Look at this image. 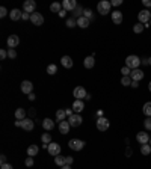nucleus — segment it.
Wrapping results in <instances>:
<instances>
[{
    "label": "nucleus",
    "mask_w": 151,
    "mask_h": 169,
    "mask_svg": "<svg viewBox=\"0 0 151 169\" xmlns=\"http://www.w3.org/2000/svg\"><path fill=\"white\" fill-rule=\"evenodd\" d=\"M110 5H112V6H119V5H122V0H112V2H110Z\"/></svg>",
    "instance_id": "obj_44"
},
{
    "label": "nucleus",
    "mask_w": 151,
    "mask_h": 169,
    "mask_svg": "<svg viewBox=\"0 0 151 169\" xmlns=\"http://www.w3.org/2000/svg\"><path fill=\"white\" fill-rule=\"evenodd\" d=\"M55 163L58 165L59 168H62V166H65V165H67V159H65V157H62V156H56V157H55Z\"/></svg>",
    "instance_id": "obj_27"
},
{
    "label": "nucleus",
    "mask_w": 151,
    "mask_h": 169,
    "mask_svg": "<svg viewBox=\"0 0 151 169\" xmlns=\"http://www.w3.org/2000/svg\"><path fill=\"white\" fill-rule=\"evenodd\" d=\"M126 156H127V157H130V156H132V150H130V148H127V151H126Z\"/></svg>",
    "instance_id": "obj_56"
},
{
    "label": "nucleus",
    "mask_w": 151,
    "mask_h": 169,
    "mask_svg": "<svg viewBox=\"0 0 151 169\" xmlns=\"http://www.w3.org/2000/svg\"><path fill=\"white\" fill-rule=\"evenodd\" d=\"M62 3H58V2H55V3H51L50 5V11L51 12H60L62 11Z\"/></svg>",
    "instance_id": "obj_30"
},
{
    "label": "nucleus",
    "mask_w": 151,
    "mask_h": 169,
    "mask_svg": "<svg viewBox=\"0 0 151 169\" xmlns=\"http://www.w3.org/2000/svg\"><path fill=\"white\" fill-rule=\"evenodd\" d=\"M130 86H132V88H133V89H136V88H139V82H132V84H130Z\"/></svg>",
    "instance_id": "obj_51"
},
{
    "label": "nucleus",
    "mask_w": 151,
    "mask_h": 169,
    "mask_svg": "<svg viewBox=\"0 0 151 169\" xmlns=\"http://www.w3.org/2000/svg\"><path fill=\"white\" fill-rule=\"evenodd\" d=\"M60 169H71V165H65V166H62Z\"/></svg>",
    "instance_id": "obj_58"
},
{
    "label": "nucleus",
    "mask_w": 151,
    "mask_h": 169,
    "mask_svg": "<svg viewBox=\"0 0 151 169\" xmlns=\"http://www.w3.org/2000/svg\"><path fill=\"white\" fill-rule=\"evenodd\" d=\"M121 74H122V77L130 76V74H132V69H130L128 67H122L121 68Z\"/></svg>",
    "instance_id": "obj_39"
},
{
    "label": "nucleus",
    "mask_w": 151,
    "mask_h": 169,
    "mask_svg": "<svg viewBox=\"0 0 151 169\" xmlns=\"http://www.w3.org/2000/svg\"><path fill=\"white\" fill-rule=\"evenodd\" d=\"M67 26H68V27H74V26H77V20H74V18H70V20H67Z\"/></svg>",
    "instance_id": "obj_41"
},
{
    "label": "nucleus",
    "mask_w": 151,
    "mask_h": 169,
    "mask_svg": "<svg viewBox=\"0 0 151 169\" xmlns=\"http://www.w3.org/2000/svg\"><path fill=\"white\" fill-rule=\"evenodd\" d=\"M143 127L147 131H151V116H147V119L143 121Z\"/></svg>",
    "instance_id": "obj_37"
},
{
    "label": "nucleus",
    "mask_w": 151,
    "mask_h": 169,
    "mask_svg": "<svg viewBox=\"0 0 151 169\" xmlns=\"http://www.w3.org/2000/svg\"><path fill=\"white\" fill-rule=\"evenodd\" d=\"M47 73H49L50 76H53V74H56V73H58V67H56L55 64H50V65L47 67Z\"/></svg>",
    "instance_id": "obj_34"
},
{
    "label": "nucleus",
    "mask_w": 151,
    "mask_h": 169,
    "mask_svg": "<svg viewBox=\"0 0 151 169\" xmlns=\"http://www.w3.org/2000/svg\"><path fill=\"white\" fill-rule=\"evenodd\" d=\"M148 144H150V145H151V137H150V142H148Z\"/></svg>",
    "instance_id": "obj_63"
},
{
    "label": "nucleus",
    "mask_w": 151,
    "mask_h": 169,
    "mask_svg": "<svg viewBox=\"0 0 151 169\" xmlns=\"http://www.w3.org/2000/svg\"><path fill=\"white\" fill-rule=\"evenodd\" d=\"M30 21H32V24H35V26H41V24H44V17H42L39 12H34V14L30 15Z\"/></svg>",
    "instance_id": "obj_11"
},
{
    "label": "nucleus",
    "mask_w": 151,
    "mask_h": 169,
    "mask_svg": "<svg viewBox=\"0 0 151 169\" xmlns=\"http://www.w3.org/2000/svg\"><path fill=\"white\" fill-rule=\"evenodd\" d=\"M15 118H17L18 121H23V119H26V110L23 109V107H20V109L15 110Z\"/></svg>",
    "instance_id": "obj_26"
},
{
    "label": "nucleus",
    "mask_w": 151,
    "mask_h": 169,
    "mask_svg": "<svg viewBox=\"0 0 151 169\" xmlns=\"http://www.w3.org/2000/svg\"><path fill=\"white\" fill-rule=\"evenodd\" d=\"M142 112H143L145 116H151V101H147L145 104H143Z\"/></svg>",
    "instance_id": "obj_29"
},
{
    "label": "nucleus",
    "mask_w": 151,
    "mask_h": 169,
    "mask_svg": "<svg viewBox=\"0 0 151 169\" xmlns=\"http://www.w3.org/2000/svg\"><path fill=\"white\" fill-rule=\"evenodd\" d=\"M83 65H85V68H88V69L94 68V65H95V59H94V56H88V58H85Z\"/></svg>",
    "instance_id": "obj_22"
},
{
    "label": "nucleus",
    "mask_w": 151,
    "mask_h": 169,
    "mask_svg": "<svg viewBox=\"0 0 151 169\" xmlns=\"http://www.w3.org/2000/svg\"><path fill=\"white\" fill-rule=\"evenodd\" d=\"M142 5L147 8H151V0H142Z\"/></svg>",
    "instance_id": "obj_48"
},
{
    "label": "nucleus",
    "mask_w": 151,
    "mask_h": 169,
    "mask_svg": "<svg viewBox=\"0 0 151 169\" xmlns=\"http://www.w3.org/2000/svg\"><path fill=\"white\" fill-rule=\"evenodd\" d=\"M38 151H39V148H38V145H30L29 148H27V156L29 157H35L36 154H38Z\"/></svg>",
    "instance_id": "obj_25"
},
{
    "label": "nucleus",
    "mask_w": 151,
    "mask_h": 169,
    "mask_svg": "<svg viewBox=\"0 0 151 169\" xmlns=\"http://www.w3.org/2000/svg\"><path fill=\"white\" fill-rule=\"evenodd\" d=\"M73 95L76 97V100H85L86 95H88V92H86V89H85L83 86H77V88H74Z\"/></svg>",
    "instance_id": "obj_6"
},
{
    "label": "nucleus",
    "mask_w": 151,
    "mask_h": 169,
    "mask_svg": "<svg viewBox=\"0 0 151 169\" xmlns=\"http://www.w3.org/2000/svg\"><path fill=\"white\" fill-rule=\"evenodd\" d=\"M110 8H112V5H110V2H107V0H101L100 3L97 5V11L100 12L101 15H106V14H109Z\"/></svg>",
    "instance_id": "obj_2"
},
{
    "label": "nucleus",
    "mask_w": 151,
    "mask_h": 169,
    "mask_svg": "<svg viewBox=\"0 0 151 169\" xmlns=\"http://www.w3.org/2000/svg\"><path fill=\"white\" fill-rule=\"evenodd\" d=\"M30 15H32V14H27V12H23V17H21V18H23V20L26 21V20H30Z\"/></svg>",
    "instance_id": "obj_49"
},
{
    "label": "nucleus",
    "mask_w": 151,
    "mask_h": 169,
    "mask_svg": "<svg viewBox=\"0 0 151 169\" xmlns=\"http://www.w3.org/2000/svg\"><path fill=\"white\" fill-rule=\"evenodd\" d=\"M0 169H14L12 168V165H9V163H5V165H2Z\"/></svg>",
    "instance_id": "obj_47"
},
{
    "label": "nucleus",
    "mask_w": 151,
    "mask_h": 169,
    "mask_svg": "<svg viewBox=\"0 0 151 169\" xmlns=\"http://www.w3.org/2000/svg\"><path fill=\"white\" fill-rule=\"evenodd\" d=\"M148 62H150V65H151V58H148Z\"/></svg>",
    "instance_id": "obj_61"
},
{
    "label": "nucleus",
    "mask_w": 151,
    "mask_h": 169,
    "mask_svg": "<svg viewBox=\"0 0 151 169\" xmlns=\"http://www.w3.org/2000/svg\"><path fill=\"white\" fill-rule=\"evenodd\" d=\"M83 11H85L83 8H80V6H77V8L74 9V15H76V17H77V18L83 17Z\"/></svg>",
    "instance_id": "obj_38"
},
{
    "label": "nucleus",
    "mask_w": 151,
    "mask_h": 169,
    "mask_svg": "<svg viewBox=\"0 0 151 169\" xmlns=\"http://www.w3.org/2000/svg\"><path fill=\"white\" fill-rule=\"evenodd\" d=\"M143 29H145V26H143L142 23H138V24L133 26V32H134V33H142Z\"/></svg>",
    "instance_id": "obj_33"
},
{
    "label": "nucleus",
    "mask_w": 151,
    "mask_h": 169,
    "mask_svg": "<svg viewBox=\"0 0 151 169\" xmlns=\"http://www.w3.org/2000/svg\"><path fill=\"white\" fill-rule=\"evenodd\" d=\"M141 64H142V65H150V62H148V59H147V58L141 59Z\"/></svg>",
    "instance_id": "obj_52"
},
{
    "label": "nucleus",
    "mask_w": 151,
    "mask_h": 169,
    "mask_svg": "<svg viewBox=\"0 0 151 169\" xmlns=\"http://www.w3.org/2000/svg\"><path fill=\"white\" fill-rule=\"evenodd\" d=\"M34 127H35V121L34 119H23L21 121V128L23 130H26V131H32L34 130Z\"/></svg>",
    "instance_id": "obj_13"
},
{
    "label": "nucleus",
    "mask_w": 151,
    "mask_h": 169,
    "mask_svg": "<svg viewBox=\"0 0 151 169\" xmlns=\"http://www.w3.org/2000/svg\"><path fill=\"white\" fill-rule=\"evenodd\" d=\"M34 91V83L32 82H29V80H24V82H21V92L23 94H32Z\"/></svg>",
    "instance_id": "obj_12"
},
{
    "label": "nucleus",
    "mask_w": 151,
    "mask_h": 169,
    "mask_svg": "<svg viewBox=\"0 0 151 169\" xmlns=\"http://www.w3.org/2000/svg\"><path fill=\"white\" fill-rule=\"evenodd\" d=\"M65 14H67V11H65V9H62V11L59 12V17H65Z\"/></svg>",
    "instance_id": "obj_55"
},
{
    "label": "nucleus",
    "mask_w": 151,
    "mask_h": 169,
    "mask_svg": "<svg viewBox=\"0 0 151 169\" xmlns=\"http://www.w3.org/2000/svg\"><path fill=\"white\" fill-rule=\"evenodd\" d=\"M15 127H21V121H15Z\"/></svg>",
    "instance_id": "obj_59"
},
{
    "label": "nucleus",
    "mask_w": 151,
    "mask_h": 169,
    "mask_svg": "<svg viewBox=\"0 0 151 169\" xmlns=\"http://www.w3.org/2000/svg\"><path fill=\"white\" fill-rule=\"evenodd\" d=\"M5 163H6V156H5V154H2V156H0V166H2V165H5Z\"/></svg>",
    "instance_id": "obj_46"
},
{
    "label": "nucleus",
    "mask_w": 151,
    "mask_h": 169,
    "mask_svg": "<svg viewBox=\"0 0 151 169\" xmlns=\"http://www.w3.org/2000/svg\"><path fill=\"white\" fill-rule=\"evenodd\" d=\"M60 64H62V67L64 68H71L73 67V59H71L70 56H62Z\"/></svg>",
    "instance_id": "obj_24"
},
{
    "label": "nucleus",
    "mask_w": 151,
    "mask_h": 169,
    "mask_svg": "<svg viewBox=\"0 0 151 169\" xmlns=\"http://www.w3.org/2000/svg\"><path fill=\"white\" fill-rule=\"evenodd\" d=\"M68 146H70L73 151H80V150H83L85 142H83V141H80V139H70Z\"/></svg>",
    "instance_id": "obj_5"
},
{
    "label": "nucleus",
    "mask_w": 151,
    "mask_h": 169,
    "mask_svg": "<svg viewBox=\"0 0 151 169\" xmlns=\"http://www.w3.org/2000/svg\"><path fill=\"white\" fill-rule=\"evenodd\" d=\"M138 20H139V23H142V24H148L151 20V12L148 9H142L139 14H138Z\"/></svg>",
    "instance_id": "obj_4"
},
{
    "label": "nucleus",
    "mask_w": 151,
    "mask_h": 169,
    "mask_svg": "<svg viewBox=\"0 0 151 169\" xmlns=\"http://www.w3.org/2000/svg\"><path fill=\"white\" fill-rule=\"evenodd\" d=\"M70 122L68 121H62V122H59V131L62 133V135H67L68 131H70Z\"/></svg>",
    "instance_id": "obj_20"
},
{
    "label": "nucleus",
    "mask_w": 151,
    "mask_h": 169,
    "mask_svg": "<svg viewBox=\"0 0 151 169\" xmlns=\"http://www.w3.org/2000/svg\"><path fill=\"white\" fill-rule=\"evenodd\" d=\"M8 58L9 59H15V58H17V51H15V49H9L8 50Z\"/></svg>",
    "instance_id": "obj_40"
},
{
    "label": "nucleus",
    "mask_w": 151,
    "mask_h": 169,
    "mask_svg": "<svg viewBox=\"0 0 151 169\" xmlns=\"http://www.w3.org/2000/svg\"><path fill=\"white\" fill-rule=\"evenodd\" d=\"M23 17V12L20 11V9H12L11 12H9V18L12 20V21H17V20H20V18Z\"/></svg>",
    "instance_id": "obj_19"
},
{
    "label": "nucleus",
    "mask_w": 151,
    "mask_h": 169,
    "mask_svg": "<svg viewBox=\"0 0 151 169\" xmlns=\"http://www.w3.org/2000/svg\"><path fill=\"white\" fill-rule=\"evenodd\" d=\"M148 89H150V92H151V82L148 83Z\"/></svg>",
    "instance_id": "obj_60"
},
{
    "label": "nucleus",
    "mask_w": 151,
    "mask_h": 169,
    "mask_svg": "<svg viewBox=\"0 0 151 169\" xmlns=\"http://www.w3.org/2000/svg\"><path fill=\"white\" fill-rule=\"evenodd\" d=\"M23 9L27 14H34L35 9H36V3H35L34 0H26L24 3H23Z\"/></svg>",
    "instance_id": "obj_8"
},
{
    "label": "nucleus",
    "mask_w": 151,
    "mask_h": 169,
    "mask_svg": "<svg viewBox=\"0 0 151 169\" xmlns=\"http://www.w3.org/2000/svg\"><path fill=\"white\" fill-rule=\"evenodd\" d=\"M62 8L65 9L67 12H71V11H74L77 8V2L76 0H64L62 2Z\"/></svg>",
    "instance_id": "obj_9"
},
{
    "label": "nucleus",
    "mask_w": 151,
    "mask_h": 169,
    "mask_svg": "<svg viewBox=\"0 0 151 169\" xmlns=\"http://www.w3.org/2000/svg\"><path fill=\"white\" fill-rule=\"evenodd\" d=\"M148 24H150V27H151V20H150V23H148Z\"/></svg>",
    "instance_id": "obj_62"
},
{
    "label": "nucleus",
    "mask_w": 151,
    "mask_h": 169,
    "mask_svg": "<svg viewBox=\"0 0 151 169\" xmlns=\"http://www.w3.org/2000/svg\"><path fill=\"white\" fill-rule=\"evenodd\" d=\"M141 152H142L143 156H150L151 154V145L150 144L141 145Z\"/></svg>",
    "instance_id": "obj_31"
},
{
    "label": "nucleus",
    "mask_w": 151,
    "mask_h": 169,
    "mask_svg": "<svg viewBox=\"0 0 151 169\" xmlns=\"http://www.w3.org/2000/svg\"><path fill=\"white\" fill-rule=\"evenodd\" d=\"M65 113H67V116H73V115H74V113H73V109H67Z\"/></svg>",
    "instance_id": "obj_53"
},
{
    "label": "nucleus",
    "mask_w": 151,
    "mask_h": 169,
    "mask_svg": "<svg viewBox=\"0 0 151 169\" xmlns=\"http://www.w3.org/2000/svg\"><path fill=\"white\" fill-rule=\"evenodd\" d=\"M41 141H42V144H44V148H45L49 144H51V135L50 133H44L41 136Z\"/></svg>",
    "instance_id": "obj_28"
},
{
    "label": "nucleus",
    "mask_w": 151,
    "mask_h": 169,
    "mask_svg": "<svg viewBox=\"0 0 151 169\" xmlns=\"http://www.w3.org/2000/svg\"><path fill=\"white\" fill-rule=\"evenodd\" d=\"M42 127H44V130H53L55 128V121H51L50 118H45L42 119Z\"/></svg>",
    "instance_id": "obj_21"
},
{
    "label": "nucleus",
    "mask_w": 151,
    "mask_h": 169,
    "mask_svg": "<svg viewBox=\"0 0 151 169\" xmlns=\"http://www.w3.org/2000/svg\"><path fill=\"white\" fill-rule=\"evenodd\" d=\"M97 116H98V118L103 116V110H98V112H97Z\"/></svg>",
    "instance_id": "obj_57"
},
{
    "label": "nucleus",
    "mask_w": 151,
    "mask_h": 169,
    "mask_svg": "<svg viewBox=\"0 0 151 169\" xmlns=\"http://www.w3.org/2000/svg\"><path fill=\"white\" fill-rule=\"evenodd\" d=\"M27 98H29L30 101H34V100H35V94H34V92H32V94H29V95H27Z\"/></svg>",
    "instance_id": "obj_54"
},
{
    "label": "nucleus",
    "mask_w": 151,
    "mask_h": 169,
    "mask_svg": "<svg viewBox=\"0 0 151 169\" xmlns=\"http://www.w3.org/2000/svg\"><path fill=\"white\" fill-rule=\"evenodd\" d=\"M122 20H124V17H122V12H121V11L117 9V11L112 12V23H113V24H121Z\"/></svg>",
    "instance_id": "obj_15"
},
{
    "label": "nucleus",
    "mask_w": 151,
    "mask_h": 169,
    "mask_svg": "<svg viewBox=\"0 0 151 169\" xmlns=\"http://www.w3.org/2000/svg\"><path fill=\"white\" fill-rule=\"evenodd\" d=\"M130 77H132V80H134V82H141V80L143 79V73L139 69V68H136V69H132Z\"/></svg>",
    "instance_id": "obj_16"
},
{
    "label": "nucleus",
    "mask_w": 151,
    "mask_h": 169,
    "mask_svg": "<svg viewBox=\"0 0 151 169\" xmlns=\"http://www.w3.org/2000/svg\"><path fill=\"white\" fill-rule=\"evenodd\" d=\"M83 109H85L83 100H74V103H73V110H74L76 113H80Z\"/></svg>",
    "instance_id": "obj_18"
},
{
    "label": "nucleus",
    "mask_w": 151,
    "mask_h": 169,
    "mask_svg": "<svg viewBox=\"0 0 151 169\" xmlns=\"http://www.w3.org/2000/svg\"><path fill=\"white\" fill-rule=\"evenodd\" d=\"M47 151H49V154H50V156L56 157V156H59V154H60V145L55 144V142H51V144L47 145Z\"/></svg>",
    "instance_id": "obj_7"
},
{
    "label": "nucleus",
    "mask_w": 151,
    "mask_h": 169,
    "mask_svg": "<svg viewBox=\"0 0 151 169\" xmlns=\"http://www.w3.org/2000/svg\"><path fill=\"white\" fill-rule=\"evenodd\" d=\"M8 58V50H0V59H6Z\"/></svg>",
    "instance_id": "obj_45"
},
{
    "label": "nucleus",
    "mask_w": 151,
    "mask_h": 169,
    "mask_svg": "<svg viewBox=\"0 0 151 169\" xmlns=\"http://www.w3.org/2000/svg\"><path fill=\"white\" fill-rule=\"evenodd\" d=\"M109 127H110V122L107 118L101 116V118L97 119V130H98V131H107Z\"/></svg>",
    "instance_id": "obj_3"
},
{
    "label": "nucleus",
    "mask_w": 151,
    "mask_h": 169,
    "mask_svg": "<svg viewBox=\"0 0 151 169\" xmlns=\"http://www.w3.org/2000/svg\"><path fill=\"white\" fill-rule=\"evenodd\" d=\"M89 23H91V20H88L86 17L77 18V26H79V27H82V29H86V27L89 26Z\"/></svg>",
    "instance_id": "obj_23"
},
{
    "label": "nucleus",
    "mask_w": 151,
    "mask_h": 169,
    "mask_svg": "<svg viewBox=\"0 0 151 169\" xmlns=\"http://www.w3.org/2000/svg\"><path fill=\"white\" fill-rule=\"evenodd\" d=\"M70 125L71 127H79L82 125V122H83V119H82V115H79V113H76L73 116H70Z\"/></svg>",
    "instance_id": "obj_10"
},
{
    "label": "nucleus",
    "mask_w": 151,
    "mask_h": 169,
    "mask_svg": "<svg viewBox=\"0 0 151 169\" xmlns=\"http://www.w3.org/2000/svg\"><path fill=\"white\" fill-rule=\"evenodd\" d=\"M6 15H8V9L5 8V6H2V8H0V17L5 18Z\"/></svg>",
    "instance_id": "obj_42"
},
{
    "label": "nucleus",
    "mask_w": 151,
    "mask_h": 169,
    "mask_svg": "<svg viewBox=\"0 0 151 169\" xmlns=\"http://www.w3.org/2000/svg\"><path fill=\"white\" fill-rule=\"evenodd\" d=\"M65 159H67V165H71V163L74 161V159H73L71 156H68V157H65Z\"/></svg>",
    "instance_id": "obj_50"
},
{
    "label": "nucleus",
    "mask_w": 151,
    "mask_h": 169,
    "mask_svg": "<svg viewBox=\"0 0 151 169\" xmlns=\"http://www.w3.org/2000/svg\"><path fill=\"white\" fill-rule=\"evenodd\" d=\"M65 116H67V113H65V110H64V109H59L58 112H56V119L60 121V122H62V121H65Z\"/></svg>",
    "instance_id": "obj_32"
},
{
    "label": "nucleus",
    "mask_w": 151,
    "mask_h": 169,
    "mask_svg": "<svg viewBox=\"0 0 151 169\" xmlns=\"http://www.w3.org/2000/svg\"><path fill=\"white\" fill-rule=\"evenodd\" d=\"M136 141H138L141 145L148 144V142H150V135H148V133H145V131H141V133H138V135H136Z\"/></svg>",
    "instance_id": "obj_14"
},
{
    "label": "nucleus",
    "mask_w": 151,
    "mask_h": 169,
    "mask_svg": "<svg viewBox=\"0 0 151 169\" xmlns=\"http://www.w3.org/2000/svg\"><path fill=\"white\" fill-rule=\"evenodd\" d=\"M83 17H86L88 20H91V21H92V20H94V12L91 11V9H85V11H83Z\"/></svg>",
    "instance_id": "obj_36"
},
{
    "label": "nucleus",
    "mask_w": 151,
    "mask_h": 169,
    "mask_svg": "<svg viewBox=\"0 0 151 169\" xmlns=\"http://www.w3.org/2000/svg\"><path fill=\"white\" fill-rule=\"evenodd\" d=\"M132 82H133V80H132V77L130 76H126V77L121 79V84H122V86H130Z\"/></svg>",
    "instance_id": "obj_35"
},
{
    "label": "nucleus",
    "mask_w": 151,
    "mask_h": 169,
    "mask_svg": "<svg viewBox=\"0 0 151 169\" xmlns=\"http://www.w3.org/2000/svg\"><path fill=\"white\" fill-rule=\"evenodd\" d=\"M126 67H128L130 69H136L141 67V58L136 54H130L126 58Z\"/></svg>",
    "instance_id": "obj_1"
},
{
    "label": "nucleus",
    "mask_w": 151,
    "mask_h": 169,
    "mask_svg": "<svg viewBox=\"0 0 151 169\" xmlns=\"http://www.w3.org/2000/svg\"><path fill=\"white\" fill-rule=\"evenodd\" d=\"M24 163H26V166H29V168H30V166H34V157H27Z\"/></svg>",
    "instance_id": "obj_43"
},
{
    "label": "nucleus",
    "mask_w": 151,
    "mask_h": 169,
    "mask_svg": "<svg viewBox=\"0 0 151 169\" xmlns=\"http://www.w3.org/2000/svg\"><path fill=\"white\" fill-rule=\"evenodd\" d=\"M6 42H8V47H9V49H15L18 44H20V38H18L17 35H11Z\"/></svg>",
    "instance_id": "obj_17"
}]
</instances>
